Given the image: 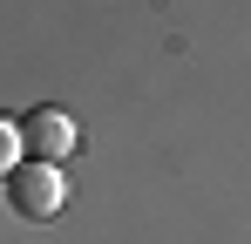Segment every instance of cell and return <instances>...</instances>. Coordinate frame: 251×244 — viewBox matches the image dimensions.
<instances>
[{"label":"cell","instance_id":"cell-1","mask_svg":"<svg viewBox=\"0 0 251 244\" xmlns=\"http://www.w3.org/2000/svg\"><path fill=\"white\" fill-rule=\"evenodd\" d=\"M7 197L21 217H54L61 197H68V183H61V170L54 163H14V176H7Z\"/></svg>","mask_w":251,"mask_h":244},{"label":"cell","instance_id":"cell-3","mask_svg":"<svg viewBox=\"0 0 251 244\" xmlns=\"http://www.w3.org/2000/svg\"><path fill=\"white\" fill-rule=\"evenodd\" d=\"M14 163H21V122L0 116V176H14Z\"/></svg>","mask_w":251,"mask_h":244},{"label":"cell","instance_id":"cell-2","mask_svg":"<svg viewBox=\"0 0 251 244\" xmlns=\"http://www.w3.org/2000/svg\"><path fill=\"white\" fill-rule=\"evenodd\" d=\"M21 149H34V163H61L75 149V122L61 116V109H34V116L21 122Z\"/></svg>","mask_w":251,"mask_h":244}]
</instances>
